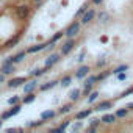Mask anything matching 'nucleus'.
Listing matches in <instances>:
<instances>
[{
    "label": "nucleus",
    "instance_id": "nucleus-1",
    "mask_svg": "<svg viewBox=\"0 0 133 133\" xmlns=\"http://www.w3.org/2000/svg\"><path fill=\"white\" fill-rule=\"evenodd\" d=\"M80 28H82V24L80 22H72L68 28H66V31H64V35L68 36V38H75L78 33H80Z\"/></svg>",
    "mask_w": 133,
    "mask_h": 133
},
{
    "label": "nucleus",
    "instance_id": "nucleus-2",
    "mask_svg": "<svg viewBox=\"0 0 133 133\" xmlns=\"http://www.w3.org/2000/svg\"><path fill=\"white\" fill-rule=\"evenodd\" d=\"M21 110H22V107H21V103H16V105H13L8 111H5V113H2V116H0V119L2 121H5V119H10V117H13V116H16V114H19L21 113Z\"/></svg>",
    "mask_w": 133,
    "mask_h": 133
},
{
    "label": "nucleus",
    "instance_id": "nucleus-3",
    "mask_svg": "<svg viewBox=\"0 0 133 133\" xmlns=\"http://www.w3.org/2000/svg\"><path fill=\"white\" fill-rule=\"evenodd\" d=\"M75 47V41L74 38H68V41H66L63 45H61V55H69Z\"/></svg>",
    "mask_w": 133,
    "mask_h": 133
},
{
    "label": "nucleus",
    "instance_id": "nucleus-4",
    "mask_svg": "<svg viewBox=\"0 0 133 133\" xmlns=\"http://www.w3.org/2000/svg\"><path fill=\"white\" fill-rule=\"evenodd\" d=\"M59 61V53H52V55H49L47 58H45V61H44V66H45V68H52V66L53 64H56Z\"/></svg>",
    "mask_w": 133,
    "mask_h": 133
},
{
    "label": "nucleus",
    "instance_id": "nucleus-5",
    "mask_svg": "<svg viewBox=\"0 0 133 133\" xmlns=\"http://www.w3.org/2000/svg\"><path fill=\"white\" fill-rule=\"evenodd\" d=\"M16 14H17V17H19V19H27V17L30 16V8H28L27 5L17 6V10H16Z\"/></svg>",
    "mask_w": 133,
    "mask_h": 133
},
{
    "label": "nucleus",
    "instance_id": "nucleus-6",
    "mask_svg": "<svg viewBox=\"0 0 133 133\" xmlns=\"http://www.w3.org/2000/svg\"><path fill=\"white\" fill-rule=\"evenodd\" d=\"M94 17H96V11H94V10H88V11L82 16V25L89 24L91 21H94Z\"/></svg>",
    "mask_w": 133,
    "mask_h": 133
},
{
    "label": "nucleus",
    "instance_id": "nucleus-7",
    "mask_svg": "<svg viewBox=\"0 0 133 133\" xmlns=\"http://www.w3.org/2000/svg\"><path fill=\"white\" fill-rule=\"evenodd\" d=\"M27 82V77H16V78H11L8 82V88H19L21 85H24Z\"/></svg>",
    "mask_w": 133,
    "mask_h": 133
},
{
    "label": "nucleus",
    "instance_id": "nucleus-8",
    "mask_svg": "<svg viewBox=\"0 0 133 133\" xmlns=\"http://www.w3.org/2000/svg\"><path fill=\"white\" fill-rule=\"evenodd\" d=\"M89 71H91L89 66H82V68H78V69H77L75 77L82 80V78H85V77H88V75H89Z\"/></svg>",
    "mask_w": 133,
    "mask_h": 133
},
{
    "label": "nucleus",
    "instance_id": "nucleus-9",
    "mask_svg": "<svg viewBox=\"0 0 133 133\" xmlns=\"http://www.w3.org/2000/svg\"><path fill=\"white\" fill-rule=\"evenodd\" d=\"M113 107V102H110V100H103V102H100L94 110L96 111H105V110H110Z\"/></svg>",
    "mask_w": 133,
    "mask_h": 133
},
{
    "label": "nucleus",
    "instance_id": "nucleus-10",
    "mask_svg": "<svg viewBox=\"0 0 133 133\" xmlns=\"http://www.w3.org/2000/svg\"><path fill=\"white\" fill-rule=\"evenodd\" d=\"M47 47V44H44V42H39V44H35V45H31V47H28V53H36V52H41V50H44Z\"/></svg>",
    "mask_w": 133,
    "mask_h": 133
},
{
    "label": "nucleus",
    "instance_id": "nucleus-11",
    "mask_svg": "<svg viewBox=\"0 0 133 133\" xmlns=\"http://www.w3.org/2000/svg\"><path fill=\"white\" fill-rule=\"evenodd\" d=\"M36 86H38V82H36V80L28 82V83L24 85V92H25V94H27V92H33V91L36 89Z\"/></svg>",
    "mask_w": 133,
    "mask_h": 133
},
{
    "label": "nucleus",
    "instance_id": "nucleus-12",
    "mask_svg": "<svg viewBox=\"0 0 133 133\" xmlns=\"http://www.w3.org/2000/svg\"><path fill=\"white\" fill-rule=\"evenodd\" d=\"M14 71H16L14 64H2V74H5V75H10V74H13Z\"/></svg>",
    "mask_w": 133,
    "mask_h": 133
},
{
    "label": "nucleus",
    "instance_id": "nucleus-13",
    "mask_svg": "<svg viewBox=\"0 0 133 133\" xmlns=\"http://www.w3.org/2000/svg\"><path fill=\"white\" fill-rule=\"evenodd\" d=\"M47 71H49V68H45V66H44V68H38V69H33V71L30 72V75H31V77H41V75H44Z\"/></svg>",
    "mask_w": 133,
    "mask_h": 133
},
{
    "label": "nucleus",
    "instance_id": "nucleus-14",
    "mask_svg": "<svg viewBox=\"0 0 133 133\" xmlns=\"http://www.w3.org/2000/svg\"><path fill=\"white\" fill-rule=\"evenodd\" d=\"M55 116H56V113H55L53 110H47V111H42L41 119H42V121H50V119H53Z\"/></svg>",
    "mask_w": 133,
    "mask_h": 133
},
{
    "label": "nucleus",
    "instance_id": "nucleus-15",
    "mask_svg": "<svg viewBox=\"0 0 133 133\" xmlns=\"http://www.w3.org/2000/svg\"><path fill=\"white\" fill-rule=\"evenodd\" d=\"M56 83H59V82H56V80H50V82H47V83L41 85V86H39V89H41V91H49V89H52L53 86H56Z\"/></svg>",
    "mask_w": 133,
    "mask_h": 133
},
{
    "label": "nucleus",
    "instance_id": "nucleus-16",
    "mask_svg": "<svg viewBox=\"0 0 133 133\" xmlns=\"http://www.w3.org/2000/svg\"><path fill=\"white\" fill-rule=\"evenodd\" d=\"M80 96H82V91H80V89H72V91L69 92V99H71L72 102L78 100V99H80Z\"/></svg>",
    "mask_w": 133,
    "mask_h": 133
},
{
    "label": "nucleus",
    "instance_id": "nucleus-17",
    "mask_svg": "<svg viewBox=\"0 0 133 133\" xmlns=\"http://www.w3.org/2000/svg\"><path fill=\"white\" fill-rule=\"evenodd\" d=\"M71 83H72V77H71V75H66V77H63V78H61V82H59V85H61L63 88H68V86H71Z\"/></svg>",
    "mask_w": 133,
    "mask_h": 133
},
{
    "label": "nucleus",
    "instance_id": "nucleus-18",
    "mask_svg": "<svg viewBox=\"0 0 133 133\" xmlns=\"http://www.w3.org/2000/svg\"><path fill=\"white\" fill-rule=\"evenodd\" d=\"M114 121H116V114H105V116L102 117V122H103V124H108V125L113 124Z\"/></svg>",
    "mask_w": 133,
    "mask_h": 133
},
{
    "label": "nucleus",
    "instance_id": "nucleus-19",
    "mask_svg": "<svg viewBox=\"0 0 133 133\" xmlns=\"http://www.w3.org/2000/svg\"><path fill=\"white\" fill-rule=\"evenodd\" d=\"M25 53H27V52H19V53H16L14 56H11L13 63H14V64H16V63H21V61L25 58Z\"/></svg>",
    "mask_w": 133,
    "mask_h": 133
},
{
    "label": "nucleus",
    "instance_id": "nucleus-20",
    "mask_svg": "<svg viewBox=\"0 0 133 133\" xmlns=\"http://www.w3.org/2000/svg\"><path fill=\"white\" fill-rule=\"evenodd\" d=\"M89 114H91V110H83V111H78V113L75 114V119H77V121H78V119L82 121V119H85V117H88Z\"/></svg>",
    "mask_w": 133,
    "mask_h": 133
},
{
    "label": "nucleus",
    "instance_id": "nucleus-21",
    "mask_svg": "<svg viewBox=\"0 0 133 133\" xmlns=\"http://www.w3.org/2000/svg\"><path fill=\"white\" fill-rule=\"evenodd\" d=\"M35 99H36V96L33 94V92H27V96L24 97V103H31V102H35Z\"/></svg>",
    "mask_w": 133,
    "mask_h": 133
},
{
    "label": "nucleus",
    "instance_id": "nucleus-22",
    "mask_svg": "<svg viewBox=\"0 0 133 133\" xmlns=\"http://www.w3.org/2000/svg\"><path fill=\"white\" fill-rule=\"evenodd\" d=\"M72 110V103H66L59 108V114H66V113H69Z\"/></svg>",
    "mask_w": 133,
    "mask_h": 133
},
{
    "label": "nucleus",
    "instance_id": "nucleus-23",
    "mask_svg": "<svg viewBox=\"0 0 133 133\" xmlns=\"http://www.w3.org/2000/svg\"><path fill=\"white\" fill-rule=\"evenodd\" d=\"M96 82H97V77H96V75H89V77L85 80V86H86V85H91V86H94V83H96Z\"/></svg>",
    "mask_w": 133,
    "mask_h": 133
},
{
    "label": "nucleus",
    "instance_id": "nucleus-24",
    "mask_svg": "<svg viewBox=\"0 0 133 133\" xmlns=\"http://www.w3.org/2000/svg\"><path fill=\"white\" fill-rule=\"evenodd\" d=\"M19 100H21L19 96H13V97H10V99L6 100V103H8V105H16V103H19Z\"/></svg>",
    "mask_w": 133,
    "mask_h": 133
},
{
    "label": "nucleus",
    "instance_id": "nucleus-25",
    "mask_svg": "<svg viewBox=\"0 0 133 133\" xmlns=\"http://www.w3.org/2000/svg\"><path fill=\"white\" fill-rule=\"evenodd\" d=\"M127 113H128V110H127V108H121V110H117V111H116V117H119V119H121V117H125V116H127Z\"/></svg>",
    "mask_w": 133,
    "mask_h": 133
},
{
    "label": "nucleus",
    "instance_id": "nucleus-26",
    "mask_svg": "<svg viewBox=\"0 0 133 133\" xmlns=\"http://www.w3.org/2000/svg\"><path fill=\"white\" fill-rule=\"evenodd\" d=\"M127 69H128V66H127V64H121V66H117V68H116L113 72H114V74H119V72H125Z\"/></svg>",
    "mask_w": 133,
    "mask_h": 133
},
{
    "label": "nucleus",
    "instance_id": "nucleus-27",
    "mask_svg": "<svg viewBox=\"0 0 133 133\" xmlns=\"http://www.w3.org/2000/svg\"><path fill=\"white\" fill-rule=\"evenodd\" d=\"M97 97H99V92H97V91H94V92H91V94H89L88 102H89V103H92V102H96V100H97Z\"/></svg>",
    "mask_w": 133,
    "mask_h": 133
},
{
    "label": "nucleus",
    "instance_id": "nucleus-28",
    "mask_svg": "<svg viewBox=\"0 0 133 133\" xmlns=\"http://www.w3.org/2000/svg\"><path fill=\"white\" fill-rule=\"evenodd\" d=\"M86 11H88V5H83V6H82L78 11H77V14H75V16H77V17H82V16H83Z\"/></svg>",
    "mask_w": 133,
    "mask_h": 133
},
{
    "label": "nucleus",
    "instance_id": "nucleus-29",
    "mask_svg": "<svg viewBox=\"0 0 133 133\" xmlns=\"http://www.w3.org/2000/svg\"><path fill=\"white\" fill-rule=\"evenodd\" d=\"M63 35H64V33H63V31H58V33H56V35H53V36H52V39H50V41H49V42H52V44H53V42H56V41H58V39H61V36H63Z\"/></svg>",
    "mask_w": 133,
    "mask_h": 133
},
{
    "label": "nucleus",
    "instance_id": "nucleus-30",
    "mask_svg": "<svg viewBox=\"0 0 133 133\" xmlns=\"http://www.w3.org/2000/svg\"><path fill=\"white\" fill-rule=\"evenodd\" d=\"M130 94H133V86L127 88V89H125V91H124V92L119 96V97H121V99H124V97H127V96H130Z\"/></svg>",
    "mask_w": 133,
    "mask_h": 133
},
{
    "label": "nucleus",
    "instance_id": "nucleus-31",
    "mask_svg": "<svg viewBox=\"0 0 133 133\" xmlns=\"http://www.w3.org/2000/svg\"><path fill=\"white\" fill-rule=\"evenodd\" d=\"M107 19H108V13L107 11H103V13L99 14V22H107Z\"/></svg>",
    "mask_w": 133,
    "mask_h": 133
},
{
    "label": "nucleus",
    "instance_id": "nucleus-32",
    "mask_svg": "<svg viewBox=\"0 0 133 133\" xmlns=\"http://www.w3.org/2000/svg\"><path fill=\"white\" fill-rule=\"evenodd\" d=\"M17 41H19V36H14L11 41H8V42H6V47H14V44H16Z\"/></svg>",
    "mask_w": 133,
    "mask_h": 133
},
{
    "label": "nucleus",
    "instance_id": "nucleus-33",
    "mask_svg": "<svg viewBox=\"0 0 133 133\" xmlns=\"http://www.w3.org/2000/svg\"><path fill=\"white\" fill-rule=\"evenodd\" d=\"M42 122H44L42 119H41V121H36V122H31V121H30V122H27V125H28V127H39Z\"/></svg>",
    "mask_w": 133,
    "mask_h": 133
},
{
    "label": "nucleus",
    "instance_id": "nucleus-34",
    "mask_svg": "<svg viewBox=\"0 0 133 133\" xmlns=\"http://www.w3.org/2000/svg\"><path fill=\"white\" fill-rule=\"evenodd\" d=\"M82 127H83V125H82V122H80V119H78V122L72 125V131H78V130H82Z\"/></svg>",
    "mask_w": 133,
    "mask_h": 133
},
{
    "label": "nucleus",
    "instance_id": "nucleus-35",
    "mask_svg": "<svg viewBox=\"0 0 133 133\" xmlns=\"http://www.w3.org/2000/svg\"><path fill=\"white\" fill-rule=\"evenodd\" d=\"M100 122H102V119H96V117H94V119L91 121V127H96V128H97V125H99Z\"/></svg>",
    "mask_w": 133,
    "mask_h": 133
},
{
    "label": "nucleus",
    "instance_id": "nucleus-36",
    "mask_svg": "<svg viewBox=\"0 0 133 133\" xmlns=\"http://www.w3.org/2000/svg\"><path fill=\"white\" fill-rule=\"evenodd\" d=\"M117 75V78L121 80V82H124L125 78H127V75H125V72H119V74H116Z\"/></svg>",
    "mask_w": 133,
    "mask_h": 133
},
{
    "label": "nucleus",
    "instance_id": "nucleus-37",
    "mask_svg": "<svg viewBox=\"0 0 133 133\" xmlns=\"http://www.w3.org/2000/svg\"><path fill=\"white\" fill-rule=\"evenodd\" d=\"M68 127H69V121H68V122H64V124H61V125H59L58 128H59L61 131H64V130H66V128H68Z\"/></svg>",
    "mask_w": 133,
    "mask_h": 133
},
{
    "label": "nucleus",
    "instance_id": "nucleus-38",
    "mask_svg": "<svg viewBox=\"0 0 133 133\" xmlns=\"http://www.w3.org/2000/svg\"><path fill=\"white\" fill-rule=\"evenodd\" d=\"M102 2H103V0H92V3H94V5H100Z\"/></svg>",
    "mask_w": 133,
    "mask_h": 133
},
{
    "label": "nucleus",
    "instance_id": "nucleus-39",
    "mask_svg": "<svg viewBox=\"0 0 133 133\" xmlns=\"http://www.w3.org/2000/svg\"><path fill=\"white\" fill-rule=\"evenodd\" d=\"M125 108H127V110H133V102H131V103H127Z\"/></svg>",
    "mask_w": 133,
    "mask_h": 133
},
{
    "label": "nucleus",
    "instance_id": "nucleus-40",
    "mask_svg": "<svg viewBox=\"0 0 133 133\" xmlns=\"http://www.w3.org/2000/svg\"><path fill=\"white\" fill-rule=\"evenodd\" d=\"M5 82V74H0V83Z\"/></svg>",
    "mask_w": 133,
    "mask_h": 133
},
{
    "label": "nucleus",
    "instance_id": "nucleus-41",
    "mask_svg": "<svg viewBox=\"0 0 133 133\" xmlns=\"http://www.w3.org/2000/svg\"><path fill=\"white\" fill-rule=\"evenodd\" d=\"M0 128H2V119H0Z\"/></svg>",
    "mask_w": 133,
    "mask_h": 133
},
{
    "label": "nucleus",
    "instance_id": "nucleus-42",
    "mask_svg": "<svg viewBox=\"0 0 133 133\" xmlns=\"http://www.w3.org/2000/svg\"><path fill=\"white\" fill-rule=\"evenodd\" d=\"M33 2H42V0H33Z\"/></svg>",
    "mask_w": 133,
    "mask_h": 133
},
{
    "label": "nucleus",
    "instance_id": "nucleus-43",
    "mask_svg": "<svg viewBox=\"0 0 133 133\" xmlns=\"http://www.w3.org/2000/svg\"><path fill=\"white\" fill-rule=\"evenodd\" d=\"M131 30H133V25H131Z\"/></svg>",
    "mask_w": 133,
    "mask_h": 133
}]
</instances>
